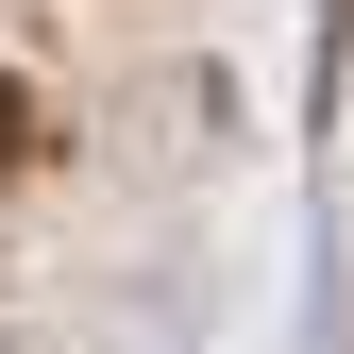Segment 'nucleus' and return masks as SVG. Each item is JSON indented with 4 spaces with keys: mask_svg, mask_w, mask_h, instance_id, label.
Segmentation results:
<instances>
[{
    "mask_svg": "<svg viewBox=\"0 0 354 354\" xmlns=\"http://www.w3.org/2000/svg\"><path fill=\"white\" fill-rule=\"evenodd\" d=\"M34 152H51V136H34V102L0 84V169H34Z\"/></svg>",
    "mask_w": 354,
    "mask_h": 354,
    "instance_id": "f257e3e1",
    "label": "nucleus"
}]
</instances>
